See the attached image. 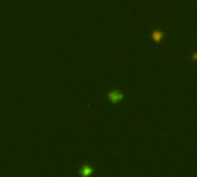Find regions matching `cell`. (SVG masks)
I'll return each instance as SVG.
<instances>
[{
	"instance_id": "cell-1",
	"label": "cell",
	"mask_w": 197,
	"mask_h": 177,
	"mask_svg": "<svg viewBox=\"0 0 197 177\" xmlns=\"http://www.w3.org/2000/svg\"><path fill=\"white\" fill-rule=\"evenodd\" d=\"M105 97L111 104L116 105L125 99V94H124V91H122L118 88H114V89H110L105 93Z\"/></svg>"
},
{
	"instance_id": "cell-2",
	"label": "cell",
	"mask_w": 197,
	"mask_h": 177,
	"mask_svg": "<svg viewBox=\"0 0 197 177\" xmlns=\"http://www.w3.org/2000/svg\"><path fill=\"white\" fill-rule=\"evenodd\" d=\"M95 174V167L89 163H83L78 168L79 177H93Z\"/></svg>"
},
{
	"instance_id": "cell-3",
	"label": "cell",
	"mask_w": 197,
	"mask_h": 177,
	"mask_svg": "<svg viewBox=\"0 0 197 177\" xmlns=\"http://www.w3.org/2000/svg\"><path fill=\"white\" fill-rule=\"evenodd\" d=\"M152 40L154 42H160L164 37H165V32L162 30H159V29H154L153 32H151Z\"/></svg>"
},
{
	"instance_id": "cell-4",
	"label": "cell",
	"mask_w": 197,
	"mask_h": 177,
	"mask_svg": "<svg viewBox=\"0 0 197 177\" xmlns=\"http://www.w3.org/2000/svg\"><path fill=\"white\" fill-rule=\"evenodd\" d=\"M191 59H193L194 61H196L197 60V51H195L193 55H191Z\"/></svg>"
}]
</instances>
